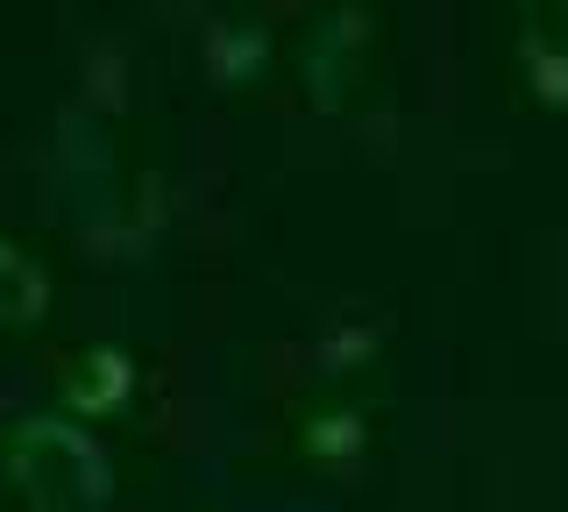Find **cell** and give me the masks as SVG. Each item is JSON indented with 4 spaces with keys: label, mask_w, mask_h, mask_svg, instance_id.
<instances>
[{
    "label": "cell",
    "mask_w": 568,
    "mask_h": 512,
    "mask_svg": "<svg viewBox=\"0 0 568 512\" xmlns=\"http://www.w3.org/2000/svg\"><path fill=\"white\" fill-rule=\"evenodd\" d=\"M43 299H50L43 263H36L29 250H14V242H0V321L29 328L36 313H43Z\"/></svg>",
    "instance_id": "obj_3"
},
{
    "label": "cell",
    "mask_w": 568,
    "mask_h": 512,
    "mask_svg": "<svg viewBox=\"0 0 568 512\" xmlns=\"http://www.w3.org/2000/svg\"><path fill=\"white\" fill-rule=\"evenodd\" d=\"M64 399L79 405V413H114V405L129 399V357H121V349H85L64 378Z\"/></svg>",
    "instance_id": "obj_2"
},
{
    "label": "cell",
    "mask_w": 568,
    "mask_h": 512,
    "mask_svg": "<svg viewBox=\"0 0 568 512\" xmlns=\"http://www.w3.org/2000/svg\"><path fill=\"white\" fill-rule=\"evenodd\" d=\"M8 476L36 512H93L106 499V455L64 420H22L8 434Z\"/></svg>",
    "instance_id": "obj_1"
}]
</instances>
